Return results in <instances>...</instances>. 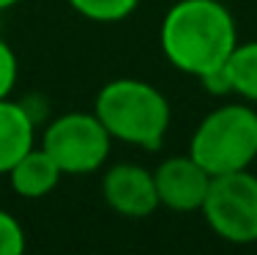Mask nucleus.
Returning a JSON list of instances; mask_svg holds the SVG:
<instances>
[{"mask_svg": "<svg viewBox=\"0 0 257 255\" xmlns=\"http://www.w3.org/2000/svg\"><path fill=\"white\" fill-rule=\"evenodd\" d=\"M159 44L175 69L200 80L224 66L238 44V28L219 0H178L162 20Z\"/></svg>", "mask_w": 257, "mask_h": 255, "instance_id": "nucleus-1", "label": "nucleus"}, {"mask_svg": "<svg viewBox=\"0 0 257 255\" xmlns=\"http://www.w3.org/2000/svg\"><path fill=\"white\" fill-rule=\"evenodd\" d=\"M93 113L99 115L112 140H123L140 148H162L170 129V102L156 85L137 77H118L107 82L96 96Z\"/></svg>", "mask_w": 257, "mask_h": 255, "instance_id": "nucleus-2", "label": "nucleus"}, {"mask_svg": "<svg viewBox=\"0 0 257 255\" xmlns=\"http://www.w3.org/2000/svg\"><path fill=\"white\" fill-rule=\"evenodd\" d=\"M189 154L211 176L246 170L257 159V110L249 105H219L197 124Z\"/></svg>", "mask_w": 257, "mask_h": 255, "instance_id": "nucleus-3", "label": "nucleus"}, {"mask_svg": "<svg viewBox=\"0 0 257 255\" xmlns=\"http://www.w3.org/2000/svg\"><path fill=\"white\" fill-rule=\"evenodd\" d=\"M208 228L230 244L257 241V176L246 170L213 176L203 200Z\"/></svg>", "mask_w": 257, "mask_h": 255, "instance_id": "nucleus-4", "label": "nucleus"}, {"mask_svg": "<svg viewBox=\"0 0 257 255\" xmlns=\"http://www.w3.org/2000/svg\"><path fill=\"white\" fill-rule=\"evenodd\" d=\"M41 148L58 162L63 176H85L104 167L112 137L96 113H66L47 124Z\"/></svg>", "mask_w": 257, "mask_h": 255, "instance_id": "nucleus-5", "label": "nucleus"}, {"mask_svg": "<svg viewBox=\"0 0 257 255\" xmlns=\"http://www.w3.org/2000/svg\"><path fill=\"white\" fill-rule=\"evenodd\" d=\"M101 195L107 206L120 217L128 220H143L159 209V192L154 170L134 165V162H120L112 165L101 179Z\"/></svg>", "mask_w": 257, "mask_h": 255, "instance_id": "nucleus-6", "label": "nucleus"}, {"mask_svg": "<svg viewBox=\"0 0 257 255\" xmlns=\"http://www.w3.org/2000/svg\"><path fill=\"white\" fill-rule=\"evenodd\" d=\"M154 179L162 206L173 211H200L213 176L192 154H186L164 159L154 170Z\"/></svg>", "mask_w": 257, "mask_h": 255, "instance_id": "nucleus-7", "label": "nucleus"}, {"mask_svg": "<svg viewBox=\"0 0 257 255\" xmlns=\"http://www.w3.org/2000/svg\"><path fill=\"white\" fill-rule=\"evenodd\" d=\"M36 145V118L25 102L0 99V176H6Z\"/></svg>", "mask_w": 257, "mask_h": 255, "instance_id": "nucleus-8", "label": "nucleus"}, {"mask_svg": "<svg viewBox=\"0 0 257 255\" xmlns=\"http://www.w3.org/2000/svg\"><path fill=\"white\" fill-rule=\"evenodd\" d=\"M6 176H9V181H11V190L20 198L39 200V198L50 195L55 187H58L63 170L58 167V162H55L41 145H33Z\"/></svg>", "mask_w": 257, "mask_h": 255, "instance_id": "nucleus-9", "label": "nucleus"}, {"mask_svg": "<svg viewBox=\"0 0 257 255\" xmlns=\"http://www.w3.org/2000/svg\"><path fill=\"white\" fill-rule=\"evenodd\" d=\"M224 71L232 94L246 102H257V41L235 44V50L224 60Z\"/></svg>", "mask_w": 257, "mask_h": 255, "instance_id": "nucleus-10", "label": "nucleus"}, {"mask_svg": "<svg viewBox=\"0 0 257 255\" xmlns=\"http://www.w3.org/2000/svg\"><path fill=\"white\" fill-rule=\"evenodd\" d=\"M69 6L90 22L112 25V22L132 17L134 9L140 6V0H69Z\"/></svg>", "mask_w": 257, "mask_h": 255, "instance_id": "nucleus-11", "label": "nucleus"}, {"mask_svg": "<svg viewBox=\"0 0 257 255\" xmlns=\"http://www.w3.org/2000/svg\"><path fill=\"white\" fill-rule=\"evenodd\" d=\"M28 239H25V228L14 214L0 209V255H20L25 252Z\"/></svg>", "mask_w": 257, "mask_h": 255, "instance_id": "nucleus-12", "label": "nucleus"}, {"mask_svg": "<svg viewBox=\"0 0 257 255\" xmlns=\"http://www.w3.org/2000/svg\"><path fill=\"white\" fill-rule=\"evenodd\" d=\"M20 77V63L6 39H0V99H9Z\"/></svg>", "mask_w": 257, "mask_h": 255, "instance_id": "nucleus-13", "label": "nucleus"}, {"mask_svg": "<svg viewBox=\"0 0 257 255\" xmlns=\"http://www.w3.org/2000/svg\"><path fill=\"white\" fill-rule=\"evenodd\" d=\"M20 0H0V11H6V9H11V6H17Z\"/></svg>", "mask_w": 257, "mask_h": 255, "instance_id": "nucleus-14", "label": "nucleus"}]
</instances>
